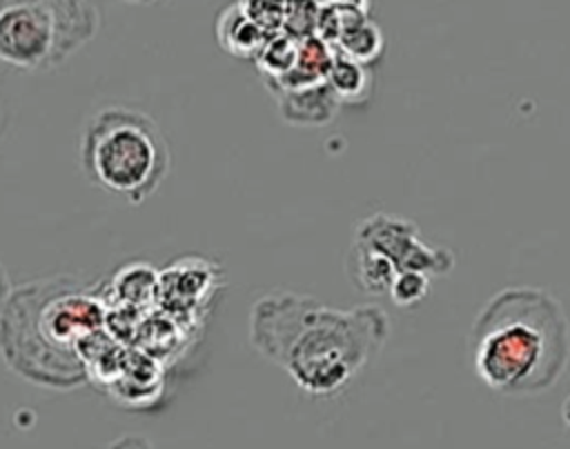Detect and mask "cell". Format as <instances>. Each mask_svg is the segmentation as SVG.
<instances>
[{
    "label": "cell",
    "mask_w": 570,
    "mask_h": 449,
    "mask_svg": "<svg viewBox=\"0 0 570 449\" xmlns=\"http://www.w3.org/2000/svg\"><path fill=\"white\" fill-rule=\"evenodd\" d=\"M163 391V365L136 347H127L120 369L105 389L118 405L142 409Z\"/></svg>",
    "instance_id": "9c48e42d"
},
{
    "label": "cell",
    "mask_w": 570,
    "mask_h": 449,
    "mask_svg": "<svg viewBox=\"0 0 570 449\" xmlns=\"http://www.w3.org/2000/svg\"><path fill=\"white\" fill-rule=\"evenodd\" d=\"M430 289V276L425 273H416V271H405L399 273L390 287V298L394 305L399 307H410L419 300H423V296Z\"/></svg>",
    "instance_id": "9a60e30c"
},
{
    "label": "cell",
    "mask_w": 570,
    "mask_h": 449,
    "mask_svg": "<svg viewBox=\"0 0 570 449\" xmlns=\"http://www.w3.org/2000/svg\"><path fill=\"white\" fill-rule=\"evenodd\" d=\"M352 245L381 256L396 276L405 271L443 276L454 267V253L450 249L425 245L412 220L392 213L363 218L354 229Z\"/></svg>",
    "instance_id": "8992f818"
},
{
    "label": "cell",
    "mask_w": 570,
    "mask_h": 449,
    "mask_svg": "<svg viewBox=\"0 0 570 449\" xmlns=\"http://www.w3.org/2000/svg\"><path fill=\"white\" fill-rule=\"evenodd\" d=\"M561 413H563V420L570 425V396L566 398V402H563V409H561Z\"/></svg>",
    "instance_id": "ac0fdd59"
},
{
    "label": "cell",
    "mask_w": 570,
    "mask_h": 449,
    "mask_svg": "<svg viewBox=\"0 0 570 449\" xmlns=\"http://www.w3.org/2000/svg\"><path fill=\"white\" fill-rule=\"evenodd\" d=\"M390 320L379 305L327 307L314 296L272 291L249 311V342L312 396L343 391L383 349Z\"/></svg>",
    "instance_id": "6da1fadb"
},
{
    "label": "cell",
    "mask_w": 570,
    "mask_h": 449,
    "mask_svg": "<svg viewBox=\"0 0 570 449\" xmlns=\"http://www.w3.org/2000/svg\"><path fill=\"white\" fill-rule=\"evenodd\" d=\"M325 82H327V87L332 89V93L336 96L338 102L358 104V102H365L370 98L372 71H370V67H365L356 60H350L343 53L334 51L332 67L327 71Z\"/></svg>",
    "instance_id": "7c38bea8"
},
{
    "label": "cell",
    "mask_w": 570,
    "mask_h": 449,
    "mask_svg": "<svg viewBox=\"0 0 570 449\" xmlns=\"http://www.w3.org/2000/svg\"><path fill=\"white\" fill-rule=\"evenodd\" d=\"M216 38L218 44L236 56V58H258L265 42L272 38L265 33L243 9V4H234L225 9L216 20Z\"/></svg>",
    "instance_id": "8fae6325"
},
{
    "label": "cell",
    "mask_w": 570,
    "mask_h": 449,
    "mask_svg": "<svg viewBox=\"0 0 570 449\" xmlns=\"http://www.w3.org/2000/svg\"><path fill=\"white\" fill-rule=\"evenodd\" d=\"M107 449H151V445L140 433H125L118 440H114Z\"/></svg>",
    "instance_id": "2e32d148"
},
{
    "label": "cell",
    "mask_w": 570,
    "mask_h": 449,
    "mask_svg": "<svg viewBox=\"0 0 570 449\" xmlns=\"http://www.w3.org/2000/svg\"><path fill=\"white\" fill-rule=\"evenodd\" d=\"M479 380L503 396L554 387L570 360V325L561 302L541 287H508L476 313L468 336Z\"/></svg>",
    "instance_id": "3957f363"
},
{
    "label": "cell",
    "mask_w": 570,
    "mask_h": 449,
    "mask_svg": "<svg viewBox=\"0 0 570 449\" xmlns=\"http://www.w3.org/2000/svg\"><path fill=\"white\" fill-rule=\"evenodd\" d=\"M85 176L100 189L145 202L169 173V147L160 127L142 111L107 107L96 111L80 138Z\"/></svg>",
    "instance_id": "277c9868"
},
{
    "label": "cell",
    "mask_w": 570,
    "mask_h": 449,
    "mask_svg": "<svg viewBox=\"0 0 570 449\" xmlns=\"http://www.w3.org/2000/svg\"><path fill=\"white\" fill-rule=\"evenodd\" d=\"M158 271L145 262H129L120 267L109 280L96 285L105 311L147 313L156 309Z\"/></svg>",
    "instance_id": "ba28073f"
},
{
    "label": "cell",
    "mask_w": 570,
    "mask_h": 449,
    "mask_svg": "<svg viewBox=\"0 0 570 449\" xmlns=\"http://www.w3.org/2000/svg\"><path fill=\"white\" fill-rule=\"evenodd\" d=\"M296 56H298V38H294L292 33H276L265 42L256 62L261 71L267 76V80H281L292 71Z\"/></svg>",
    "instance_id": "5bb4252c"
},
{
    "label": "cell",
    "mask_w": 570,
    "mask_h": 449,
    "mask_svg": "<svg viewBox=\"0 0 570 449\" xmlns=\"http://www.w3.org/2000/svg\"><path fill=\"white\" fill-rule=\"evenodd\" d=\"M96 287L71 276H51L11 289L0 318V353L20 378L47 389L87 382L80 347L105 329Z\"/></svg>",
    "instance_id": "7a4b0ae2"
},
{
    "label": "cell",
    "mask_w": 570,
    "mask_h": 449,
    "mask_svg": "<svg viewBox=\"0 0 570 449\" xmlns=\"http://www.w3.org/2000/svg\"><path fill=\"white\" fill-rule=\"evenodd\" d=\"M9 293H11V285H9V276L4 271V267L0 265V318H2V311H4V305L9 300Z\"/></svg>",
    "instance_id": "e0dca14e"
},
{
    "label": "cell",
    "mask_w": 570,
    "mask_h": 449,
    "mask_svg": "<svg viewBox=\"0 0 570 449\" xmlns=\"http://www.w3.org/2000/svg\"><path fill=\"white\" fill-rule=\"evenodd\" d=\"M278 98L281 118L296 127H321L334 120L341 102L327 87V82L298 87V89H274Z\"/></svg>",
    "instance_id": "30bf717a"
},
{
    "label": "cell",
    "mask_w": 570,
    "mask_h": 449,
    "mask_svg": "<svg viewBox=\"0 0 570 449\" xmlns=\"http://www.w3.org/2000/svg\"><path fill=\"white\" fill-rule=\"evenodd\" d=\"M100 27L94 2H0V62L22 71H49L87 44Z\"/></svg>",
    "instance_id": "5b68a950"
},
{
    "label": "cell",
    "mask_w": 570,
    "mask_h": 449,
    "mask_svg": "<svg viewBox=\"0 0 570 449\" xmlns=\"http://www.w3.org/2000/svg\"><path fill=\"white\" fill-rule=\"evenodd\" d=\"M332 49L343 53L345 58L356 60V62L367 67L370 62H374L381 56V51H383V36H381V31H379V27L374 22L363 18L356 24L347 27Z\"/></svg>",
    "instance_id": "4fadbf2b"
},
{
    "label": "cell",
    "mask_w": 570,
    "mask_h": 449,
    "mask_svg": "<svg viewBox=\"0 0 570 449\" xmlns=\"http://www.w3.org/2000/svg\"><path fill=\"white\" fill-rule=\"evenodd\" d=\"M214 269L205 258H176L158 271L156 309L185 327L194 325V313L214 289Z\"/></svg>",
    "instance_id": "52a82bcc"
}]
</instances>
